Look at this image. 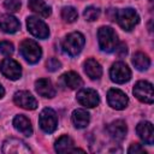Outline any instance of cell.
<instances>
[{"instance_id": "1", "label": "cell", "mask_w": 154, "mask_h": 154, "mask_svg": "<svg viewBox=\"0 0 154 154\" xmlns=\"http://www.w3.org/2000/svg\"><path fill=\"white\" fill-rule=\"evenodd\" d=\"M84 43H85L84 36L81 32L75 31V32H70L69 35L65 36V38L63 40L61 47L65 53H67L71 57H75L81 53Z\"/></svg>"}, {"instance_id": "2", "label": "cell", "mask_w": 154, "mask_h": 154, "mask_svg": "<svg viewBox=\"0 0 154 154\" xmlns=\"http://www.w3.org/2000/svg\"><path fill=\"white\" fill-rule=\"evenodd\" d=\"M99 47L102 52H113L118 45V36L111 26H101L97 31Z\"/></svg>"}, {"instance_id": "3", "label": "cell", "mask_w": 154, "mask_h": 154, "mask_svg": "<svg viewBox=\"0 0 154 154\" xmlns=\"http://www.w3.org/2000/svg\"><path fill=\"white\" fill-rule=\"evenodd\" d=\"M114 19L118 22V24L120 25L122 29L130 31L135 28V25L138 24L140 16L132 8H122V10L116 11V18Z\"/></svg>"}, {"instance_id": "4", "label": "cell", "mask_w": 154, "mask_h": 154, "mask_svg": "<svg viewBox=\"0 0 154 154\" xmlns=\"http://www.w3.org/2000/svg\"><path fill=\"white\" fill-rule=\"evenodd\" d=\"M19 51H20L22 57L30 64H36L41 59V55H42V51L38 43L30 38H26L20 43Z\"/></svg>"}, {"instance_id": "5", "label": "cell", "mask_w": 154, "mask_h": 154, "mask_svg": "<svg viewBox=\"0 0 154 154\" xmlns=\"http://www.w3.org/2000/svg\"><path fill=\"white\" fill-rule=\"evenodd\" d=\"M38 124H40V128L45 132L47 134L54 132L58 126V118H57V113L54 112V109L48 108V107L43 108L38 117Z\"/></svg>"}, {"instance_id": "6", "label": "cell", "mask_w": 154, "mask_h": 154, "mask_svg": "<svg viewBox=\"0 0 154 154\" xmlns=\"http://www.w3.org/2000/svg\"><path fill=\"white\" fill-rule=\"evenodd\" d=\"M109 77L114 83L123 84L131 78V71L129 66L123 61H117L109 70Z\"/></svg>"}, {"instance_id": "7", "label": "cell", "mask_w": 154, "mask_h": 154, "mask_svg": "<svg viewBox=\"0 0 154 154\" xmlns=\"http://www.w3.org/2000/svg\"><path fill=\"white\" fill-rule=\"evenodd\" d=\"M26 26H28V30L31 32V35H34L35 37L37 38H47L48 35H49V29L47 26V24L38 19L37 17H34V16H30L26 18Z\"/></svg>"}, {"instance_id": "8", "label": "cell", "mask_w": 154, "mask_h": 154, "mask_svg": "<svg viewBox=\"0 0 154 154\" xmlns=\"http://www.w3.org/2000/svg\"><path fill=\"white\" fill-rule=\"evenodd\" d=\"M134 95L144 103H153L154 100V93H153V85L152 83L147 81H140L134 87Z\"/></svg>"}, {"instance_id": "9", "label": "cell", "mask_w": 154, "mask_h": 154, "mask_svg": "<svg viewBox=\"0 0 154 154\" xmlns=\"http://www.w3.org/2000/svg\"><path fill=\"white\" fill-rule=\"evenodd\" d=\"M0 71L5 77H7L8 79H12V81L20 78V76H22L20 65L11 58H5L0 63Z\"/></svg>"}, {"instance_id": "10", "label": "cell", "mask_w": 154, "mask_h": 154, "mask_svg": "<svg viewBox=\"0 0 154 154\" xmlns=\"http://www.w3.org/2000/svg\"><path fill=\"white\" fill-rule=\"evenodd\" d=\"M2 152L6 154H28L31 153V149L19 138L10 137L2 144Z\"/></svg>"}, {"instance_id": "11", "label": "cell", "mask_w": 154, "mask_h": 154, "mask_svg": "<svg viewBox=\"0 0 154 154\" xmlns=\"http://www.w3.org/2000/svg\"><path fill=\"white\" fill-rule=\"evenodd\" d=\"M107 101L108 105L114 108V109H124L128 103H129V99L126 96V94L119 89H109L107 93Z\"/></svg>"}, {"instance_id": "12", "label": "cell", "mask_w": 154, "mask_h": 154, "mask_svg": "<svg viewBox=\"0 0 154 154\" xmlns=\"http://www.w3.org/2000/svg\"><path fill=\"white\" fill-rule=\"evenodd\" d=\"M106 131H107L108 136L114 142H122L126 136L128 128H126V124L124 120L118 119V120H114L111 124H108L106 128Z\"/></svg>"}, {"instance_id": "13", "label": "cell", "mask_w": 154, "mask_h": 154, "mask_svg": "<svg viewBox=\"0 0 154 154\" xmlns=\"http://www.w3.org/2000/svg\"><path fill=\"white\" fill-rule=\"evenodd\" d=\"M13 101L18 107H22L24 109H35L37 107L36 99L26 90H19L13 95Z\"/></svg>"}, {"instance_id": "14", "label": "cell", "mask_w": 154, "mask_h": 154, "mask_svg": "<svg viewBox=\"0 0 154 154\" xmlns=\"http://www.w3.org/2000/svg\"><path fill=\"white\" fill-rule=\"evenodd\" d=\"M77 101L84 107H95L100 102L99 94L94 89H82L77 93Z\"/></svg>"}, {"instance_id": "15", "label": "cell", "mask_w": 154, "mask_h": 154, "mask_svg": "<svg viewBox=\"0 0 154 154\" xmlns=\"http://www.w3.org/2000/svg\"><path fill=\"white\" fill-rule=\"evenodd\" d=\"M136 132L138 137L146 143L152 146L154 143V130L150 122H141L136 126Z\"/></svg>"}, {"instance_id": "16", "label": "cell", "mask_w": 154, "mask_h": 154, "mask_svg": "<svg viewBox=\"0 0 154 154\" xmlns=\"http://www.w3.org/2000/svg\"><path fill=\"white\" fill-rule=\"evenodd\" d=\"M75 143H73V140L67 136V135H63L60 136L55 143H54V149L58 152V153H71V152H84L83 149H78V148H75L73 147Z\"/></svg>"}, {"instance_id": "17", "label": "cell", "mask_w": 154, "mask_h": 154, "mask_svg": "<svg viewBox=\"0 0 154 154\" xmlns=\"http://www.w3.org/2000/svg\"><path fill=\"white\" fill-rule=\"evenodd\" d=\"M35 89L38 95L52 99L55 96V89L48 78H40L35 82Z\"/></svg>"}, {"instance_id": "18", "label": "cell", "mask_w": 154, "mask_h": 154, "mask_svg": "<svg viewBox=\"0 0 154 154\" xmlns=\"http://www.w3.org/2000/svg\"><path fill=\"white\" fill-rule=\"evenodd\" d=\"M19 26H20V24L16 17L7 14V13L0 16V29L4 32L13 34V32L19 30Z\"/></svg>"}, {"instance_id": "19", "label": "cell", "mask_w": 154, "mask_h": 154, "mask_svg": "<svg viewBox=\"0 0 154 154\" xmlns=\"http://www.w3.org/2000/svg\"><path fill=\"white\" fill-rule=\"evenodd\" d=\"M13 126L17 131H19L22 135L24 136H31L32 135V126H31V123L30 120L23 116V114H18L14 117L13 119Z\"/></svg>"}, {"instance_id": "20", "label": "cell", "mask_w": 154, "mask_h": 154, "mask_svg": "<svg viewBox=\"0 0 154 154\" xmlns=\"http://www.w3.org/2000/svg\"><path fill=\"white\" fill-rule=\"evenodd\" d=\"M84 72L89 78L99 79L102 76V67L95 59L89 58L84 61Z\"/></svg>"}, {"instance_id": "21", "label": "cell", "mask_w": 154, "mask_h": 154, "mask_svg": "<svg viewBox=\"0 0 154 154\" xmlns=\"http://www.w3.org/2000/svg\"><path fill=\"white\" fill-rule=\"evenodd\" d=\"M71 119H72V123L73 125L77 128V129H83L85 128L89 122H90V116L87 111L84 109H75L72 112V116H71Z\"/></svg>"}, {"instance_id": "22", "label": "cell", "mask_w": 154, "mask_h": 154, "mask_svg": "<svg viewBox=\"0 0 154 154\" xmlns=\"http://www.w3.org/2000/svg\"><path fill=\"white\" fill-rule=\"evenodd\" d=\"M28 6L41 17H48L51 14V7L43 0H28Z\"/></svg>"}, {"instance_id": "23", "label": "cell", "mask_w": 154, "mask_h": 154, "mask_svg": "<svg viewBox=\"0 0 154 154\" xmlns=\"http://www.w3.org/2000/svg\"><path fill=\"white\" fill-rule=\"evenodd\" d=\"M61 79L64 82V84L70 88V89H77L82 85V78L79 77V75H77L76 72L73 71H69V72H65L63 76H61Z\"/></svg>"}, {"instance_id": "24", "label": "cell", "mask_w": 154, "mask_h": 154, "mask_svg": "<svg viewBox=\"0 0 154 154\" xmlns=\"http://www.w3.org/2000/svg\"><path fill=\"white\" fill-rule=\"evenodd\" d=\"M132 64L138 71H144L150 66V59L142 52H136L132 55Z\"/></svg>"}, {"instance_id": "25", "label": "cell", "mask_w": 154, "mask_h": 154, "mask_svg": "<svg viewBox=\"0 0 154 154\" xmlns=\"http://www.w3.org/2000/svg\"><path fill=\"white\" fill-rule=\"evenodd\" d=\"M78 17L77 10L72 6H65L61 10V18L67 23H73Z\"/></svg>"}, {"instance_id": "26", "label": "cell", "mask_w": 154, "mask_h": 154, "mask_svg": "<svg viewBox=\"0 0 154 154\" xmlns=\"http://www.w3.org/2000/svg\"><path fill=\"white\" fill-rule=\"evenodd\" d=\"M83 16H84V18H85L87 20L94 22V20H96V19L99 18V16H100V10H99L97 7L89 6V7H87V8L84 10Z\"/></svg>"}, {"instance_id": "27", "label": "cell", "mask_w": 154, "mask_h": 154, "mask_svg": "<svg viewBox=\"0 0 154 154\" xmlns=\"http://www.w3.org/2000/svg\"><path fill=\"white\" fill-rule=\"evenodd\" d=\"M13 51H14L13 45H12L10 41H1V42H0V52H1L4 55H6V57L12 55V54H13Z\"/></svg>"}, {"instance_id": "28", "label": "cell", "mask_w": 154, "mask_h": 154, "mask_svg": "<svg viewBox=\"0 0 154 154\" xmlns=\"http://www.w3.org/2000/svg\"><path fill=\"white\" fill-rule=\"evenodd\" d=\"M20 0H5L4 6L10 12H17L20 8Z\"/></svg>"}, {"instance_id": "29", "label": "cell", "mask_w": 154, "mask_h": 154, "mask_svg": "<svg viewBox=\"0 0 154 154\" xmlns=\"http://www.w3.org/2000/svg\"><path fill=\"white\" fill-rule=\"evenodd\" d=\"M46 66H47V69L49 71L53 72V71H57V70H59L61 67V63L55 58H49L47 60V63H46Z\"/></svg>"}, {"instance_id": "30", "label": "cell", "mask_w": 154, "mask_h": 154, "mask_svg": "<svg viewBox=\"0 0 154 154\" xmlns=\"http://www.w3.org/2000/svg\"><path fill=\"white\" fill-rule=\"evenodd\" d=\"M114 52L119 58H123V57H125L128 54V47H126V45L124 42H118V45L114 48Z\"/></svg>"}, {"instance_id": "31", "label": "cell", "mask_w": 154, "mask_h": 154, "mask_svg": "<svg viewBox=\"0 0 154 154\" xmlns=\"http://www.w3.org/2000/svg\"><path fill=\"white\" fill-rule=\"evenodd\" d=\"M128 153H130V154H138V153H144L146 154V150H144V148L140 144V143H132L130 147H129V149H128Z\"/></svg>"}, {"instance_id": "32", "label": "cell", "mask_w": 154, "mask_h": 154, "mask_svg": "<svg viewBox=\"0 0 154 154\" xmlns=\"http://www.w3.org/2000/svg\"><path fill=\"white\" fill-rule=\"evenodd\" d=\"M4 95H5V89H4V87L0 84V99H1Z\"/></svg>"}]
</instances>
